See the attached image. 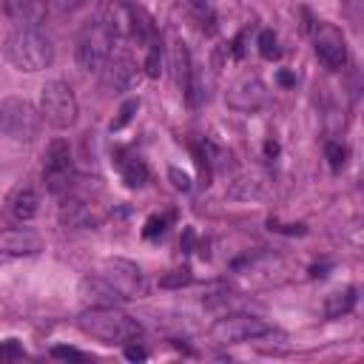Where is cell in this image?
Listing matches in <instances>:
<instances>
[{
    "instance_id": "7c38bea8",
    "label": "cell",
    "mask_w": 364,
    "mask_h": 364,
    "mask_svg": "<svg viewBox=\"0 0 364 364\" xmlns=\"http://www.w3.org/2000/svg\"><path fill=\"white\" fill-rule=\"evenodd\" d=\"M3 12L14 26L40 29V23H46L49 0H3Z\"/></svg>"
},
{
    "instance_id": "9a60e30c",
    "label": "cell",
    "mask_w": 364,
    "mask_h": 364,
    "mask_svg": "<svg viewBox=\"0 0 364 364\" xmlns=\"http://www.w3.org/2000/svg\"><path fill=\"white\" fill-rule=\"evenodd\" d=\"M100 23L111 32V37H134V3H117V0H111L103 9Z\"/></svg>"
},
{
    "instance_id": "836d02e7",
    "label": "cell",
    "mask_w": 364,
    "mask_h": 364,
    "mask_svg": "<svg viewBox=\"0 0 364 364\" xmlns=\"http://www.w3.org/2000/svg\"><path fill=\"white\" fill-rule=\"evenodd\" d=\"M122 347H125L122 353H125L128 361H145V358H148L145 347H140V345H131V341H128V345H122Z\"/></svg>"
},
{
    "instance_id": "ba28073f",
    "label": "cell",
    "mask_w": 364,
    "mask_h": 364,
    "mask_svg": "<svg viewBox=\"0 0 364 364\" xmlns=\"http://www.w3.org/2000/svg\"><path fill=\"white\" fill-rule=\"evenodd\" d=\"M100 279L109 282L122 299H140V296L145 293V276H142V270H140L134 262L120 259V256L103 262Z\"/></svg>"
},
{
    "instance_id": "ffe728a7",
    "label": "cell",
    "mask_w": 364,
    "mask_h": 364,
    "mask_svg": "<svg viewBox=\"0 0 364 364\" xmlns=\"http://www.w3.org/2000/svg\"><path fill=\"white\" fill-rule=\"evenodd\" d=\"M117 168L122 171V180L128 188H142L148 182V168L140 157L131 154H117Z\"/></svg>"
},
{
    "instance_id": "277c9868",
    "label": "cell",
    "mask_w": 364,
    "mask_h": 364,
    "mask_svg": "<svg viewBox=\"0 0 364 364\" xmlns=\"http://www.w3.org/2000/svg\"><path fill=\"white\" fill-rule=\"evenodd\" d=\"M0 131L14 142H32L40 134V114L23 97H6L0 103Z\"/></svg>"
},
{
    "instance_id": "e0dca14e",
    "label": "cell",
    "mask_w": 364,
    "mask_h": 364,
    "mask_svg": "<svg viewBox=\"0 0 364 364\" xmlns=\"http://www.w3.org/2000/svg\"><path fill=\"white\" fill-rule=\"evenodd\" d=\"M37 211H40V200L34 194V188L20 185V188L12 191V197H9V213H12L17 222H32L37 217Z\"/></svg>"
},
{
    "instance_id": "2e32d148",
    "label": "cell",
    "mask_w": 364,
    "mask_h": 364,
    "mask_svg": "<svg viewBox=\"0 0 364 364\" xmlns=\"http://www.w3.org/2000/svg\"><path fill=\"white\" fill-rule=\"evenodd\" d=\"M265 191H268V174L253 168V171H242V174L231 182L228 194L233 200H259V197H265Z\"/></svg>"
},
{
    "instance_id": "603a6c76",
    "label": "cell",
    "mask_w": 364,
    "mask_h": 364,
    "mask_svg": "<svg viewBox=\"0 0 364 364\" xmlns=\"http://www.w3.org/2000/svg\"><path fill=\"white\" fill-rule=\"evenodd\" d=\"M256 46H259V54L265 60H276L282 52H279V37H276L273 29H262L259 32V40H256Z\"/></svg>"
},
{
    "instance_id": "ac0fdd59",
    "label": "cell",
    "mask_w": 364,
    "mask_h": 364,
    "mask_svg": "<svg viewBox=\"0 0 364 364\" xmlns=\"http://www.w3.org/2000/svg\"><path fill=\"white\" fill-rule=\"evenodd\" d=\"M80 290H83V296L89 299V302L94 299V308H103V305H117L120 299H122V296H120V293H117L109 282L100 279V276H97V279H83Z\"/></svg>"
},
{
    "instance_id": "d6986e66",
    "label": "cell",
    "mask_w": 364,
    "mask_h": 364,
    "mask_svg": "<svg viewBox=\"0 0 364 364\" xmlns=\"http://www.w3.org/2000/svg\"><path fill=\"white\" fill-rule=\"evenodd\" d=\"M171 69H174V80L180 85V92L185 94L188 92V83H191V74H194V69H191V54H188V46L185 43H174L171 46Z\"/></svg>"
},
{
    "instance_id": "d4e9b609",
    "label": "cell",
    "mask_w": 364,
    "mask_h": 364,
    "mask_svg": "<svg viewBox=\"0 0 364 364\" xmlns=\"http://www.w3.org/2000/svg\"><path fill=\"white\" fill-rule=\"evenodd\" d=\"M137 109H140V103L137 100H125L122 105H120V111H117V117L111 120V131H122V128L134 120V114H137Z\"/></svg>"
},
{
    "instance_id": "6da1fadb",
    "label": "cell",
    "mask_w": 364,
    "mask_h": 364,
    "mask_svg": "<svg viewBox=\"0 0 364 364\" xmlns=\"http://www.w3.org/2000/svg\"><path fill=\"white\" fill-rule=\"evenodd\" d=\"M77 325L83 333H89L103 345H128V341H137L142 336V325L137 319L117 310L114 305L89 308L85 313H80Z\"/></svg>"
},
{
    "instance_id": "f546056e",
    "label": "cell",
    "mask_w": 364,
    "mask_h": 364,
    "mask_svg": "<svg viewBox=\"0 0 364 364\" xmlns=\"http://www.w3.org/2000/svg\"><path fill=\"white\" fill-rule=\"evenodd\" d=\"M180 250H182V253H194V250H197V231L191 228V225H185V228H182V237H180Z\"/></svg>"
},
{
    "instance_id": "8fae6325",
    "label": "cell",
    "mask_w": 364,
    "mask_h": 364,
    "mask_svg": "<svg viewBox=\"0 0 364 364\" xmlns=\"http://www.w3.org/2000/svg\"><path fill=\"white\" fill-rule=\"evenodd\" d=\"M105 69H109V85L114 92H134L140 80H142V72L137 66V60L131 54H111L109 63H105Z\"/></svg>"
},
{
    "instance_id": "5bb4252c",
    "label": "cell",
    "mask_w": 364,
    "mask_h": 364,
    "mask_svg": "<svg viewBox=\"0 0 364 364\" xmlns=\"http://www.w3.org/2000/svg\"><path fill=\"white\" fill-rule=\"evenodd\" d=\"M43 250V239L29 228H6L0 231V253L9 256H34Z\"/></svg>"
},
{
    "instance_id": "4dcf8cb0",
    "label": "cell",
    "mask_w": 364,
    "mask_h": 364,
    "mask_svg": "<svg viewBox=\"0 0 364 364\" xmlns=\"http://www.w3.org/2000/svg\"><path fill=\"white\" fill-rule=\"evenodd\" d=\"M52 356L54 358H63V361H85V353H80L77 347H63V345L52 347Z\"/></svg>"
},
{
    "instance_id": "7402d4cb",
    "label": "cell",
    "mask_w": 364,
    "mask_h": 364,
    "mask_svg": "<svg viewBox=\"0 0 364 364\" xmlns=\"http://www.w3.org/2000/svg\"><path fill=\"white\" fill-rule=\"evenodd\" d=\"M191 282H194V273L188 268H177V270H168L165 276H160V288H165V290H180Z\"/></svg>"
},
{
    "instance_id": "83f0119b",
    "label": "cell",
    "mask_w": 364,
    "mask_h": 364,
    "mask_svg": "<svg viewBox=\"0 0 364 364\" xmlns=\"http://www.w3.org/2000/svg\"><path fill=\"white\" fill-rule=\"evenodd\" d=\"M165 225H168V217H151L145 222V228H142V237L145 239H157L160 233L165 231Z\"/></svg>"
},
{
    "instance_id": "8d00e7d4",
    "label": "cell",
    "mask_w": 364,
    "mask_h": 364,
    "mask_svg": "<svg viewBox=\"0 0 364 364\" xmlns=\"http://www.w3.org/2000/svg\"><path fill=\"white\" fill-rule=\"evenodd\" d=\"M276 154H279V142H276V140H268V142H265V157L273 160Z\"/></svg>"
},
{
    "instance_id": "e575fe53",
    "label": "cell",
    "mask_w": 364,
    "mask_h": 364,
    "mask_svg": "<svg viewBox=\"0 0 364 364\" xmlns=\"http://www.w3.org/2000/svg\"><path fill=\"white\" fill-rule=\"evenodd\" d=\"M52 3L60 9V12H72V9H77L83 0H52Z\"/></svg>"
},
{
    "instance_id": "5b68a950",
    "label": "cell",
    "mask_w": 364,
    "mask_h": 364,
    "mask_svg": "<svg viewBox=\"0 0 364 364\" xmlns=\"http://www.w3.org/2000/svg\"><path fill=\"white\" fill-rule=\"evenodd\" d=\"M74 180V165H72V148L66 140L49 142L46 154H43V185L49 194H66Z\"/></svg>"
},
{
    "instance_id": "d6a6232c",
    "label": "cell",
    "mask_w": 364,
    "mask_h": 364,
    "mask_svg": "<svg viewBox=\"0 0 364 364\" xmlns=\"http://www.w3.org/2000/svg\"><path fill=\"white\" fill-rule=\"evenodd\" d=\"M248 34H250V32H248V29H242L237 37H233V43H231V54L237 57V60H242V57H245V49H248V46H245V43H248Z\"/></svg>"
},
{
    "instance_id": "d590c367",
    "label": "cell",
    "mask_w": 364,
    "mask_h": 364,
    "mask_svg": "<svg viewBox=\"0 0 364 364\" xmlns=\"http://www.w3.org/2000/svg\"><path fill=\"white\" fill-rule=\"evenodd\" d=\"M276 80H279V85H285V89H293V85H296V77L290 72H279V74H276Z\"/></svg>"
},
{
    "instance_id": "4316f807",
    "label": "cell",
    "mask_w": 364,
    "mask_h": 364,
    "mask_svg": "<svg viewBox=\"0 0 364 364\" xmlns=\"http://www.w3.org/2000/svg\"><path fill=\"white\" fill-rule=\"evenodd\" d=\"M23 347H20V341L17 339H9L0 345V361H14V358H23Z\"/></svg>"
},
{
    "instance_id": "7a4b0ae2",
    "label": "cell",
    "mask_w": 364,
    "mask_h": 364,
    "mask_svg": "<svg viewBox=\"0 0 364 364\" xmlns=\"http://www.w3.org/2000/svg\"><path fill=\"white\" fill-rule=\"evenodd\" d=\"M3 54L6 60L17 72H43L54 63V46L52 40L43 34L40 29H23V26H14L6 40H3Z\"/></svg>"
},
{
    "instance_id": "74e56055",
    "label": "cell",
    "mask_w": 364,
    "mask_h": 364,
    "mask_svg": "<svg viewBox=\"0 0 364 364\" xmlns=\"http://www.w3.org/2000/svg\"><path fill=\"white\" fill-rule=\"evenodd\" d=\"M328 270H330V265H316L310 273L316 276V279H322V276H328Z\"/></svg>"
},
{
    "instance_id": "1f68e13d",
    "label": "cell",
    "mask_w": 364,
    "mask_h": 364,
    "mask_svg": "<svg viewBox=\"0 0 364 364\" xmlns=\"http://www.w3.org/2000/svg\"><path fill=\"white\" fill-rule=\"evenodd\" d=\"M168 180L177 191H191V177L180 168H168Z\"/></svg>"
},
{
    "instance_id": "cb8c5ba5",
    "label": "cell",
    "mask_w": 364,
    "mask_h": 364,
    "mask_svg": "<svg viewBox=\"0 0 364 364\" xmlns=\"http://www.w3.org/2000/svg\"><path fill=\"white\" fill-rule=\"evenodd\" d=\"M142 72H145V77H151V80H157L162 74V46H160L157 40L151 43V49H148V57L142 63Z\"/></svg>"
},
{
    "instance_id": "f1b7e54d",
    "label": "cell",
    "mask_w": 364,
    "mask_h": 364,
    "mask_svg": "<svg viewBox=\"0 0 364 364\" xmlns=\"http://www.w3.org/2000/svg\"><path fill=\"white\" fill-rule=\"evenodd\" d=\"M268 228L276 231V233H288V237H305V233H308V225H302V222H299V225H282V222L270 220Z\"/></svg>"
},
{
    "instance_id": "9c48e42d",
    "label": "cell",
    "mask_w": 364,
    "mask_h": 364,
    "mask_svg": "<svg viewBox=\"0 0 364 364\" xmlns=\"http://www.w3.org/2000/svg\"><path fill=\"white\" fill-rule=\"evenodd\" d=\"M313 43H316L319 60H322L328 69H333V72L345 69V63H347V40L336 26L322 23L316 29V34H313Z\"/></svg>"
},
{
    "instance_id": "30bf717a",
    "label": "cell",
    "mask_w": 364,
    "mask_h": 364,
    "mask_svg": "<svg viewBox=\"0 0 364 364\" xmlns=\"http://www.w3.org/2000/svg\"><path fill=\"white\" fill-rule=\"evenodd\" d=\"M268 103V85L259 77H242L228 92V105L237 111H256Z\"/></svg>"
},
{
    "instance_id": "52a82bcc",
    "label": "cell",
    "mask_w": 364,
    "mask_h": 364,
    "mask_svg": "<svg viewBox=\"0 0 364 364\" xmlns=\"http://www.w3.org/2000/svg\"><path fill=\"white\" fill-rule=\"evenodd\" d=\"M270 328L256 316H245V313H237V316H225V319H217L211 328V339L217 345H242V341H253L259 336H268Z\"/></svg>"
},
{
    "instance_id": "3957f363",
    "label": "cell",
    "mask_w": 364,
    "mask_h": 364,
    "mask_svg": "<svg viewBox=\"0 0 364 364\" xmlns=\"http://www.w3.org/2000/svg\"><path fill=\"white\" fill-rule=\"evenodd\" d=\"M40 114L52 128H60V131H66V128H72L77 122L80 105H77V97H74L72 85L66 80H49L43 85Z\"/></svg>"
},
{
    "instance_id": "4fadbf2b",
    "label": "cell",
    "mask_w": 364,
    "mask_h": 364,
    "mask_svg": "<svg viewBox=\"0 0 364 364\" xmlns=\"http://www.w3.org/2000/svg\"><path fill=\"white\" fill-rule=\"evenodd\" d=\"M57 222L63 228H72V231H85V228H97L100 217L94 213V208L89 202L69 197V200H63L60 208H57Z\"/></svg>"
},
{
    "instance_id": "484cf974",
    "label": "cell",
    "mask_w": 364,
    "mask_h": 364,
    "mask_svg": "<svg viewBox=\"0 0 364 364\" xmlns=\"http://www.w3.org/2000/svg\"><path fill=\"white\" fill-rule=\"evenodd\" d=\"M325 157H328V162H330L333 171H341V168H345V162H347V148L341 145V142H328L325 145Z\"/></svg>"
},
{
    "instance_id": "44dd1931",
    "label": "cell",
    "mask_w": 364,
    "mask_h": 364,
    "mask_svg": "<svg viewBox=\"0 0 364 364\" xmlns=\"http://www.w3.org/2000/svg\"><path fill=\"white\" fill-rule=\"evenodd\" d=\"M356 288H345V290H339V293H330L328 296V302H325V316L328 319H339V316H345L356 308Z\"/></svg>"
},
{
    "instance_id": "8992f818",
    "label": "cell",
    "mask_w": 364,
    "mask_h": 364,
    "mask_svg": "<svg viewBox=\"0 0 364 364\" xmlns=\"http://www.w3.org/2000/svg\"><path fill=\"white\" fill-rule=\"evenodd\" d=\"M111 43H114V37H111V32L105 29L103 23L89 26L80 34L77 49H74L77 66L83 72H89V74L105 69V63H109V57H111Z\"/></svg>"
}]
</instances>
